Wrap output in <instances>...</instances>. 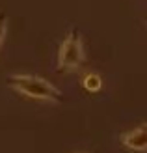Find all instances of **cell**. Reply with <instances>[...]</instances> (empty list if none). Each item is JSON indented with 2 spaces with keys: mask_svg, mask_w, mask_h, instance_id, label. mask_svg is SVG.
Here are the masks:
<instances>
[{
  "mask_svg": "<svg viewBox=\"0 0 147 153\" xmlns=\"http://www.w3.org/2000/svg\"><path fill=\"white\" fill-rule=\"evenodd\" d=\"M6 82L13 90H17L32 99L52 101V103H60L64 99L61 90H58L54 84H50L49 80L41 79V76H35V75H10L6 79Z\"/></svg>",
  "mask_w": 147,
  "mask_h": 153,
  "instance_id": "obj_1",
  "label": "cell"
},
{
  "mask_svg": "<svg viewBox=\"0 0 147 153\" xmlns=\"http://www.w3.org/2000/svg\"><path fill=\"white\" fill-rule=\"evenodd\" d=\"M82 62H84V47H82V39H80V32L73 28V30H69V34L60 45L58 67L65 71H73V69H78Z\"/></svg>",
  "mask_w": 147,
  "mask_h": 153,
  "instance_id": "obj_2",
  "label": "cell"
},
{
  "mask_svg": "<svg viewBox=\"0 0 147 153\" xmlns=\"http://www.w3.org/2000/svg\"><path fill=\"white\" fill-rule=\"evenodd\" d=\"M121 144L127 149H132V151L147 149V125L136 127V129H132V131L125 133L121 136Z\"/></svg>",
  "mask_w": 147,
  "mask_h": 153,
  "instance_id": "obj_3",
  "label": "cell"
},
{
  "mask_svg": "<svg viewBox=\"0 0 147 153\" xmlns=\"http://www.w3.org/2000/svg\"><path fill=\"white\" fill-rule=\"evenodd\" d=\"M82 86L86 88L88 91H99L100 86H103V79H100L97 73H88L82 79Z\"/></svg>",
  "mask_w": 147,
  "mask_h": 153,
  "instance_id": "obj_4",
  "label": "cell"
},
{
  "mask_svg": "<svg viewBox=\"0 0 147 153\" xmlns=\"http://www.w3.org/2000/svg\"><path fill=\"white\" fill-rule=\"evenodd\" d=\"M6 30H7V15H6V11L0 10V45L4 43Z\"/></svg>",
  "mask_w": 147,
  "mask_h": 153,
  "instance_id": "obj_5",
  "label": "cell"
}]
</instances>
